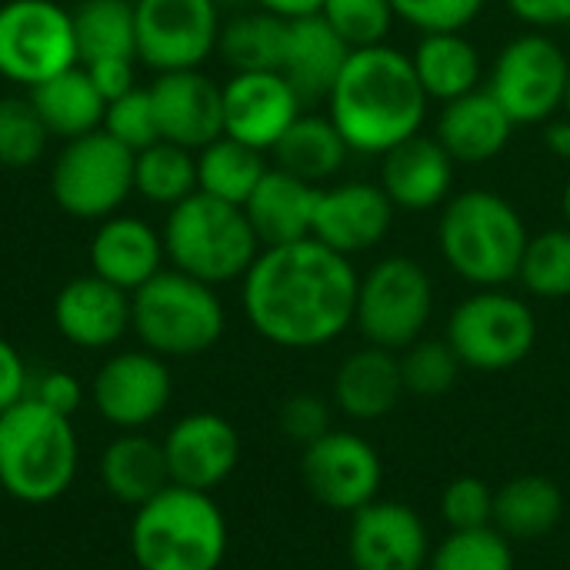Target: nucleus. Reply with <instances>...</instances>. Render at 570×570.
<instances>
[{
    "label": "nucleus",
    "instance_id": "nucleus-20",
    "mask_svg": "<svg viewBox=\"0 0 570 570\" xmlns=\"http://www.w3.org/2000/svg\"><path fill=\"white\" fill-rule=\"evenodd\" d=\"M160 140L200 150L224 134V87L200 70L157 73L147 87Z\"/></svg>",
    "mask_w": 570,
    "mask_h": 570
},
{
    "label": "nucleus",
    "instance_id": "nucleus-13",
    "mask_svg": "<svg viewBox=\"0 0 570 570\" xmlns=\"http://www.w3.org/2000/svg\"><path fill=\"white\" fill-rule=\"evenodd\" d=\"M137 60L157 73L200 70L217 53L220 7L217 0H134Z\"/></svg>",
    "mask_w": 570,
    "mask_h": 570
},
{
    "label": "nucleus",
    "instance_id": "nucleus-48",
    "mask_svg": "<svg viewBox=\"0 0 570 570\" xmlns=\"http://www.w3.org/2000/svg\"><path fill=\"white\" fill-rule=\"evenodd\" d=\"M27 391H30L27 364L17 354V347L0 337V414L10 411L13 404H20L27 397Z\"/></svg>",
    "mask_w": 570,
    "mask_h": 570
},
{
    "label": "nucleus",
    "instance_id": "nucleus-29",
    "mask_svg": "<svg viewBox=\"0 0 570 570\" xmlns=\"http://www.w3.org/2000/svg\"><path fill=\"white\" fill-rule=\"evenodd\" d=\"M100 484L117 504H147L170 484L164 444L144 431H120L100 454Z\"/></svg>",
    "mask_w": 570,
    "mask_h": 570
},
{
    "label": "nucleus",
    "instance_id": "nucleus-22",
    "mask_svg": "<svg viewBox=\"0 0 570 570\" xmlns=\"http://www.w3.org/2000/svg\"><path fill=\"white\" fill-rule=\"evenodd\" d=\"M53 324L80 351L114 347L130 331V294L97 274L73 277L53 297Z\"/></svg>",
    "mask_w": 570,
    "mask_h": 570
},
{
    "label": "nucleus",
    "instance_id": "nucleus-6",
    "mask_svg": "<svg viewBox=\"0 0 570 570\" xmlns=\"http://www.w3.org/2000/svg\"><path fill=\"white\" fill-rule=\"evenodd\" d=\"M160 237L170 267L210 287L244 281V274L264 250L244 207L200 190L170 207Z\"/></svg>",
    "mask_w": 570,
    "mask_h": 570
},
{
    "label": "nucleus",
    "instance_id": "nucleus-1",
    "mask_svg": "<svg viewBox=\"0 0 570 570\" xmlns=\"http://www.w3.org/2000/svg\"><path fill=\"white\" fill-rule=\"evenodd\" d=\"M361 274L321 240L264 247L240 281L244 317L284 351H317L354 327Z\"/></svg>",
    "mask_w": 570,
    "mask_h": 570
},
{
    "label": "nucleus",
    "instance_id": "nucleus-15",
    "mask_svg": "<svg viewBox=\"0 0 570 570\" xmlns=\"http://www.w3.org/2000/svg\"><path fill=\"white\" fill-rule=\"evenodd\" d=\"M174 377L154 351H120L90 381L94 411L117 431H147L170 404Z\"/></svg>",
    "mask_w": 570,
    "mask_h": 570
},
{
    "label": "nucleus",
    "instance_id": "nucleus-52",
    "mask_svg": "<svg viewBox=\"0 0 570 570\" xmlns=\"http://www.w3.org/2000/svg\"><path fill=\"white\" fill-rule=\"evenodd\" d=\"M561 214H564V224L570 227V177L568 184H564V190H561Z\"/></svg>",
    "mask_w": 570,
    "mask_h": 570
},
{
    "label": "nucleus",
    "instance_id": "nucleus-3",
    "mask_svg": "<svg viewBox=\"0 0 570 570\" xmlns=\"http://www.w3.org/2000/svg\"><path fill=\"white\" fill-rule=\"evenodd\" d=\"M434 237L448 271L478 291L518 281L531 230L508 197L474 187L451 194L438 214Z\"/></svg>",
    "mask_w": 570,
    "mask_h": 570
},
{
    "label": "nucleus",
    "instance_id": "nucleus-54",
    "mask_svg": "<svg viewBox=\"0 0 570 570\" xmlns=\"http://www.w3.org/2000/svg\"><path fill=\"white\" fill-rule=\"evenodd\" d=\"M564 114L570 117V77H568V94H564Z\"/></svg>",
    "mask_w": 570,
    "mask_h": 570
},
{
    "label": "nucleus",
    "instance_id": "nucleus-37",
    "mask_svg": "<svg viewBox=\"0 0 570 570\" xmlns=\"http://www.w3.org/2000/svg\"><path fill=\"white\" fill-rule=\"evenodd\" d=\"M521 287L538 301L570 297V227H548L528 237L521 271Z\"/></svg>",
    "mask_w": 570,
    "mask_h": 570
},
{
    "label": "nucleus",
    "instance_id": "nucleus-51",
    "mask_svg": "<svg viewBox=\"0 0 570 570\" xmlns=\"http://www.w3.org/2000/svg\"><path fill=\"white\" fill-rule=\"evenodd\" d=\"M544 147L558 160H570V117H551L544 124Z\"/></svg>",
    "mask_w": 570,
    "mask_h": 570
},
{
    "label": "nucleus",
    "instance_id": "nucleus-32",
    "mask_svg": "<svg viewBox=\"0 0 570 570\" xmlns=\"http://www.w3.org/2000/svg\"><path fill=\"white\" fill-rule=\"evenodd\" d=\"M564 521V491L544 474H521L494 491V528L511 541H541Z\"/></svg>",
    "mask_w": 570,
    "mask_h": 570
},
{
    "label": "nucleus",
    "instance_id": "nucleus-5",
    "mask_svg": "<svg viewBox=\"0 0 570 570\" xmlns=\"http://www.w3.org/2000/svg\"><path fill=\"white\" fill-rule=\"evenodd\" d=\"M80 468L73 421L30 394L0 414V488L7 498L43 508L63 498Z\"/></svg>",
    "mask_w": 570,
    "mask_h": 570
},
{
    "label": "nucleus",
    "instance_id": "nucleus-18",
    "mask_svg": "<svg viewBox=\"0 0 570 570\" xmlns=\"http://www.w3.org/2000/svg\"><path fill=\"white\" fill-rule=\"evenodd\" d=\"M301 114L304 100L281 70L230 73L224 83V134L261 154H271Z\"/></svg>",
    "mask_w": 570,
    "mask_h": 570
},
{
    "label": "nucleus",
    "instance_id": "nucleus-28",
    "mask_svg": "<svg viewBox=\"0 0 570 570\" xmlns=\"http://www.w3.org/2000/svg\"><path fill=\"white\" fill-rule=\"evenodd\" d=\"M414 73L434 104L458 100L481 87L484 80V60L478 43L464 30H441V33H421L411 50Z\"/></svg>",
    "mask_w": 570,
    "mask_h": 570
},
{
    "label": "nucleus",
    "instance_id": "nucleus-21",
    "mask_svg": "<svg viewBox=\"0 0 570 570\" xmlns=\"http://www.w3.org/2000/svg\"><path fill=\"white\" fill-rule=\"evenodd\" d=\"M458 164L434 134H414L381 154V187L404 214H428L451 200Z\"/></svg>",
    "mask_w": 570,
    "mask_h": 570
},
{
    "label": "nucleus",
    "instance_id": "nucleus-42",
    "mask_svg": "<svg viewBox=\"0 0 570 570\" xmlns=\"http://www.w3.org/2000/svg\"><path fill=\"white\" fill-rule=\"evenodd\" d=\"M104 130L120 140L127 150H144L150 144L160 140V130H157V117H154V100H150V90L144 87H134L130 94L117 97L107 104L104 110Z\"/></svg>",
    "mask_w": 570,
    "mask_h": 570
},
{
    "label": "nucleus",
    "instance_id": "nucleus-7",
    "mask_svg": "<svg viewBox=\"0 0 570 570\" xmlns=\"http://www.w3.org/2000/svg\"><path fill=\"white\" fill-rule=\"evenodd\" d=\"M224 327L227 311L217 287L177 267H164L130 294V331L164 361L207 354L224 337Z\"/></svg>",
    "mask_w": 570,
    "mask_h": 570
},
{
    "label": "nucleus",
    "instance_id": "nucleus-30",
    "mask_svg": "<svg viewBox=\"0 0 570 570\" xmlns=\"http://www.w3.org/2000/svg\"><path fill=\"white\" fill-rule=\"evenodd\" d=\"M27 97L37 107L40 120L47 124L50 137L73 140V137H83V134H94L104 127L107 100L97 94L83 63H73V67L60 70L57 77L30 87Z\"/></svg>",
    "mask_w": 570,
    "mask_h": 570
},
{
    "label": "nucleus",
    "instance_id": "nucleus-53",
    "mask_svg": "<svg viewBox=\"0 0 570 570\" xmlns=\"http://www.w3.org/2000/svg\"><path fill=\"white\" fill-rule=\"evenodd\" d=\"M244 3H250V0H217V7H244Z\"/></svg>",
    "mask_w": 570,
    "mask_h": 570
},
{
    "label": "nucleus",
    "instance_id": "nucleus-4",
    "mask_svg": "<svg viewBox=\"0 0 570 570\" xmlns=\"http://www.w3.org/2000/svg\"><path fill=\"white\" fill-rule=\"evenodd\" d=\"M127 544L140 570H220L227 558V518L207 491L167 484L134 508Z\"/></svg>",
    "mask_w": 570,
    "mask_h": 570
},
{
    "label": "nucleus",
    "instance_id": "nucleus-38",
    "mask_svg": "<svg viewBox=\"0 0 570 570\" xmlns=\"http://www.w3.org/2000/svg\"><path fill=\"white\" fill-rule=\"evenodd\" d=\"M401 377H404V394L411 397H444L454 391L464 364L454 354V347L441 337H421L411 347H404L401 354Z\"/></svg>",
    "mask_w": 570,
    "mask_h": 570
},
{
    "label": "nucleus",
    "instance_id": "nucleus-39",
    "mask_svg": "<svg viewBox=\"0 0 570 570\" xmlns=\"http://www.w3.org/2000/svg\"><path fill=\"white\" fill-rule=\"evenodd\" d=\"M514 541L498 528L451 531L434 551L428 570H514Z\"/></svg>",
    "mask_w": 570,
    "mask_h": 570
},
{
    "label": "nucleus",
    "instance_id": "nucleus-46",
    "mask_svg": "<svg viewBox=\"0 0 570 570\" xmlns=\"http://www.w3.org/2000/svg\"><path fill=\"white\" fill-rule=\"evenodd\" d=\"M27 394H30L33 401H40V404H47L50 411L67 414V417H73L77 407L83 404V387H80V381H77L73 374H67V371H43L40 377L30 381V391H27Z\"/></svg>",
    "mask_w": 570,
    "mask_h": 570
},
{
    "label": "nucleus",
    "instance_id": "nucleus-35",
    "mask_svg": "<svg viewBox=\"0 0 570 570\" xmlns=\"http://www.w3.org/2000/svg\"><path fill=\"white\" fill-rule=\"evenodd\" d=\"M73 17V37L80 63L104 57H134L137 60V17L134 0H80Z\"/></svg>",
    "mask_w": 570,
    "mask_h": 570
},
{
    "label": "nucleus",
    "instance_id": "nucleus-26",
    "mask_svg": "<svg viewBox=\"0 0 570 570\" xmlns=\"http://www.w3.org/2000/svg\"><path fill=\"white\" fill-rule=\"evenodd\" d=\"M314 184L281 170L267 167L261 184L244 204V214L261 240V247H281L294 240H307L314 227V207H317Z\"/></svg>",
    "mask_w": 570,
    "mask_h": 570
},
{
    "label": "nucleus",
    "instance_id": "nucleus-12",
    "mask_svg": "<svg viewBox=\"0 0 570 570\" xmlns=\"http://www.w3.org/2000/svg\"><path fill=\"white\" fill-rule=\"evenodd\" d=\"M80 63L73 17L53 0L0 3V77L37 87Z\"/></svg>",
    "mask_w": 570,
    "mask_h": 570
},
{
    "label": "nucleus",
    "instance_id": "nucleus-14",
    "mask_svg": "<svg viewBox=\"0 0 570 570\" xmlns=\"http://www.w3.org/2000/svg\"><path fill=\"white\" fill-rule=\"evenodd\" d=\"M301 481L317 504L354 514L381 498L384 461L371 441L334 428L321 441L301 448Z\"/></svg>",
    "mask_w": 570,
    "mask_h": 570
},
{
    "label": "nucleus",
    "instance_id": "nucleus-49",
    "mask_svg": "<svg viewBox=\"0 0 570 570\" xmlns=\"http://www.w3.org/2000/svg\"><path fill=\"white\" fill-rule=\"evenodd\" d=\"M504 7L531 30L570 27V0H504Z\"/></svg>",
    "mask_w": 570,
    "mask_h": 570
},
{
    "label": "nucleus",
    "instance_id": "nucleus-19",
    "mask_svg": "<svg viewBox=\"0 0 570 570\" xmlns=\"http://www.w3.org/2000/svg\"><path fill=\"white\" fill-rule=\"evenodd\" d=\"M160 444L170 484L190 491H217L240 464V434L224 414L214 411L184 414Z\"/></svg>",
    "mask_w": 570,
    "mask_h": 570
},
{
    "label": "nucleus",
    "instance_id": "nucleus-45",
    "mask_svg": "<svg viewBox=\"0 0 570 570\" xmlns=\"http://www.w3.org/2000/svg\"><path fill=\"white\" fill-rule=\"evenodd\" d=\"M277 424L287 441H294L297 448H307V444L321 441L327 431H334V407L321 394L301 391L281 404Z\"/></svg>",
    "mask_w": 570,
    "mask_h": 570
},
{
    "label": "nucleus",
    "instance_id": "nucleus-50",
    "mask_svg": "<svg viewBox=\"0 0 570 570\" xmlns=\"http://www.w3.org/2000/svg\"><path fill=\"white\" fill-rule=\"evenodd\" d=\"M261 10H267V13H277V17H284V20H301V17H314V13H321V7H324V0H254Z\"/></svg>",
    "mask_w": 570,
    "mask_h": 570
},
{
    "label": "nucleus",
    "instance_id": "nucleus-8",
    "mask_svg": "<svg viewBox=\"0 0 570 570\" xmlns=\"http://www.w3.org/2000/svg\"><path fill=\"white\" fill-rule=\"evenodd\" d=\"M434 307L431 271L407 254H387L361 274L354 327L367 344L401 354L424 337Z\"/></svg>",
    "mask_w": 570,
    "mask_h": 570
},
{
    "label": "nucleus",
    "instance_id": "nucleus-10",
    "mask_svg": "<svg viewBox=\"0 0 570 570\" xmlns=\"http://www.w3.org/2000/svg\"><path fill=\"white\" fill-rule=\"evenodd\" d=\"M570 57L548 30H524L511 37L488 73V90L514 120V127L548 124L564 110Z\"/></svg>",
    "mask_w": 570,
    "mask_h": 570
},
{
    "label": "nucleus",
    "instance_id": "nucleus-17",
    "mask_svg": "<svg viewBox=\"0 0 570 570\" xmlns=\"http://www.w3.org/2000/svg\"><path fill=\"white\" fill-rule=\"evenodd\" d=\"M431 534L424 518L401 501H374L351 514L347 558L354 570H428Z\"/></svg>",
    "mask_w": 570,
    "mask_h": 570
},
{
    "label": "nucleus",
    "instance_id": "nucleus-24",
    "mask_svg": "<svg viewBox=\"0 0 570 570\" xmlns=\"http://www.w3.org/2000/svg\"><path fill=\"white\" fill-rule=\"evenodd\" d=\"M90 274L104 277L107 284L134 294L150 277L164 271V237L140 217L114 214L100 220L94 240H90Z\"/></svg>",
    "mask_w": 570,
    "mask_h": 570
},
{
    "label": "nucleus",
    "instance_id": "nucleus-31",
    "mask_svg": "<svg viewBox=\"0 0 570 570\" xmlns=\"http://www.w3.org/2000/svg\"><path fill=\"white\" fill-rule=\"evenodd\" d=\"M271 157H274V167L314 187H324L344 170L351 147L344 144L341 130L331 124L327 114H301L287 127V134L274 144Z\"/></svg>",
    "mask_w": 570,
    "mask_h": 570
},
{
    "label": "nucleus",
    "instance_id": "nucleus-44",
    "mask_svg": "<svg viewBox=\"0 0 570 570\" xmlns=\"http://www.w3.org/2000/svg\"><path fill=\"white\" fill-rule=\"evenodd\" d=\"M401 23L421 33L468 30L488 7V0H391Z\"/></svg>",
    "mask_w": 570,
    "mask_h": 570
},
{
    "label": "nucleus",
    "instance_id": "nucleus-36",
    "mask_svg": "<svg viewBox=\"0 0 570 570\" xmlns=\"http://www.w3.org/2000/svg\"><path fill=\"white\" fill-rule=\"evenodd\" d=\"M134 190L150 200L174 207L197 194V150L170 140H157L134 154Z\"/></svg>",
    "mask_w": 570,
    "mask_h": 570
},
{
    "label": "nucleus",
    "instance_id": "nucleus-16",
    "mask_svg": "<svg viewBox=\"0 0 570 570\" xmlns=\"http://www.w3.org/2000/svg\"><path fill=\"white\" fill-rule=\"evenodd\" d=\"M394 217L397 207L374 180L324 184L317 190L311 237L354 261L357 254H367L387 240Z\"/></svg>",
    "mask_w": 570,
    "mask_h": 570
},
{
    "label": "nucleus",
    "instance_id": "nucleus-47",
    "mask_svg": "<svg viewBox=\"0 0 570 570\" xmlns=\"http://www.w3.org/2000/svg\"><path fill=\"white\" fill-rule=\"evenodd\" d=\"M83 70L90 73L97 94L110 104L124 94H130L137 83H134V57H104V60H94V63H83Z\"/></svg>",
    "mask_w": 570,
    "mask_h": 570
},
{
    "label": "nucleus",
    "instance_id": "nucleus-34",
    "mask_svg": "<svg viewBox=\"0 0 570 570\" xmlns=\"http://www.w3.org/2000/svg\"><path fill=\"white\" fill-rule=\"evenodd\" d=\"M287 23L277 13L267 10H244L230 17L220 27L217 53L234 73L247 70H281L284 60V43H287Z\"/></svg>",
    "mask_w": 570,
    "mask_h": 570
},
{
    "label": "nucleus",
    "instance_id": "nucleus-23",
    "mask_svg": "<svg viewBox=\"0 0 570 570\" xmlns=\"http://www.w3.org/2000/svg\"><path fill=\"white\" fill-rule=\"evenodd\" d=\"M514 120L504 114V107L494 100L488 87H478L458 100L441 104L434 137L451 154L454 164L481 167L504 154L511 144Z\"/></svg>",
    "mask_w": 570,
    "mask_h": 570
},
{
    "label": "nucleus",
    "instance_id": "nucleus-27",
    "mask_svg": "<svg viewBox=\"0 0 570 570\" xmlns=\"http://www.w3.org/2000/svg\"><path fill=\"white\" fill-rule=\"evenodd\" d=\"M347 57L351 47L334 33V27L321 13H314L287 23L281 73L291 80V87L304 104H314V100H327Z\"/></svg>",
    "mask_w": 570,
    "mask_h": 570
},
{
    "label": "nucleus",
    "instance_id": "nucleus-43",
    "mask_svg": "<svg viewBox=\"0 0 570 570\" xmlns=\"http://www.w3.org/2000/svg\"><path fill=\"white\" fill-rule=\"evenodd\" d=\"M494 491L481 478H454L441 494V518L451 531H478L494 528Z\"/></svg>",
    "mask_w": 570,
    "mask_h": 570
},
{
    "label": "nucleus",
    "instance_id": "nucleus-9",
    "mask_svg": "<svg viewBox=\"0 0 570 570\" xmlns=\"http://www.w3.org/2000/svg\"><path fill=\"white\" fill-rule=\"evenodd\" d=\"M444 341L464 371L501 374L524 364L538 344V317L531 304L508 287H478L448 317Z\"/></svg>",
    "mask_w": 570,
    "mask_h": 570
},
{
    "label": "nucleus",
    "instance_id": "nucleus-11",
    "mask_svg": "<svg viewBox=\"0 0 570 570\" xmlns=\"http://www.w3.org/2000/svg\"><path fill=\"white\" fill-rule=\"evenodd\" d=\"M57 207L77 220H107L134 194V150L104 127L63 144L50 170Z\"/></svg>",
    "mask_w": 570,
    "mask_h": 570
},
{
    "label": "nucleus",
    "instance_id": "nucleus-33",
    "mask_svg": "<svg viewBox=\"0 0 570 570\" xmlns=\"http://www.w3.org/2000/svg\"><path fill=\"white\" fill-rule=\"evenodd\" d=\"M264 174H267L264 154L227 134H220L217 140L197 150V190L217 200L244 207Z\"/></svg>",
    "mask_w": 570,
    "mask_h": 570
},
{
    "label": "nucleus",
    "instance_id": "nucleus-2",
    "mask_svg": "<svg viewBox=\"0 0 570 570\" xmlns=\"http://www.w3.org/2000/svg\"><path fill=\"white\" fill-rule=\"evenodd\" d=\"M428 94L414 73L411 53L394 43L351 50L327 94V117L351 154L381 157L424 130Z\"/></svg>",
    "mask_w": 570,
    "mask_h": 570
},
{
    "label": "nucleus",
    "instance_id": "nucleus-25",
    "mask_svg": "<svg viewBox=\"0 0 570 570\" xmlns=\"http://www.w3.org/2000/svg\"><path fill=\"white\" fill-rule=\"evenodd\" d=\"M331 397H334V407L347 421H357V424H374L394 414V407L404 397L397 351H384L374 344L351 351L334 371Z\"/></svg>",
    "mask_w": 570,
    "mask_h": 570
},
{
    "label": "nucleus",
    "instance_id": "nucleus-41",
    "mask_svg": "<svg viewBox=\"0 0 570 570\" xmlns=\"http://www.w3.org/2000/svg\"><path fill=\"white\" fill-rule=\"evenodd\" d=\"M321 17L334 27V33L351 50L387 43V37L397 23L391 0H324Z\"/></svg>",
    "mask_w": 570,
    "mask_h": 570
},
{
    "label": "nucleus",
    "instance_id": "nucleus-40",
    "mask_svg": "<svg viewBox=\"0 0 570 570\" xmlns=\"http://www.w3.org/2000/svg\"><path fill=\"white\" fill-rule=\"evenodd\" d=\"M50 130L30 97H0V167H33L47 150Z\"/></svg>",
    "mask_w": 570,
    "mask_h": 570
}]
</instances>
